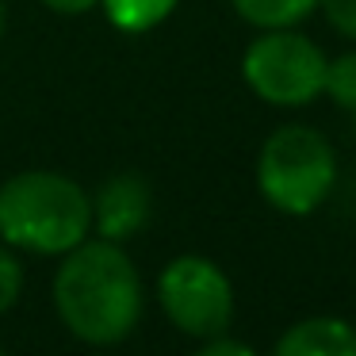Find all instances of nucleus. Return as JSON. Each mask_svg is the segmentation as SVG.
I'll return each mask as SVG.
<instances>
[{
    "mask_svg": "<svg viewBox=\"0 0 356 356\" xmlns=\"http://www.w3.org/2000/svg\"><path fill=\"white\" fill-rule=\"evenodd\" d=\"M142 276L119 241H81L62 253L54 307L65 330L85 345H119L142 318Z\"/></svg>",
    "mask_w": 356,
    "mask_h": 356,
    "instance_id": "nucleus-1",
    "label": "nucleus"
},
{
    "mask_svg": "<svg viewBox=\"0 0 356 356\" xmlns=\"http://www.w3.org/2000/svg\"><path fill=\"white\" fill-rule=\"evenodd\" d=\"M92 230V195L62 172H19L0 188L4 245L39 257H62Z\"/></svg>",
    "mask_w": 356,
    "mask_h": 356,
    "instance_id": "nucleus-2",
    "label": "nucleus"
},
{
    "mask_svg": "<svg viewBox=\"0 0 356 356\" xmlns=\"http://www.w3.org/2000/svg\"><path fill=\"white\" fill-rule=\"evenodd\" d=\"M337 184V154L314 127H280L257 157V188L284 215H310Z\"/></svg>",
    "mask_w": 356,
    "mask_h": 356,
    "instance_id": "nucleus-3",
    "label": "nucleus"
},
{
    "mask_svg": "<svg viewBox=\"0 0 356 356\" xmlns=\"http://www.w3.org/2000/svg\"><path fill=\"white\" fill-rule=\"evenodd\" d=\"M325 65L330 58L291 27L257 35L245 47L241 73L245 85L272 108H307L325 92Z\"/></svg>",
    "mask_w": 356,
    "mask_h": 356,
    "instance_id": "nucleus-4",
    "label": "nucleus"
},
{
    "mask_svg": "<svg viewBox=\"0 0 356 356\" xmlns=\"http://www.w3.org/2000/svg\"><path fill=\"white\" fill-rule=\"evenodd\" d=\"M157 302L165 318L188 337H222L234 322V287L215 261L200 253H184L165 264L157 280Z\"/></svg>",
    "mask_w": 356,
    "mask_h": 356,
    "instance_id": "nucleus-5",
    "label": "nucleus"
},
{
    "mask_svg": "<svg viewBox=\"0 0 356 356\" xmlns=\"http://www.w3.org/2000/svg\"><path fill=\"white\" fill-rule=\"evenodd\" d=\"M154 211V192L138 172H119L104 180L92 200V226L108 241H127L146 226Z\"/></svg>",
    "mask_w": 356,
    "mask_h": 356,
    "instance_id": "nucleus-6",
    "label": "nucleus"
},
{
    "mask_svg": "<svg viewBox=\"0 0 356 356\" xmlns=\"http://www.w3.org/2000/svg\"><path fill=\"white\" fill-rule=\"evenodd\" d=\"M272 356H356V330L341 318H302L276 341Z\"/></svg>",
    "mask_w": 356,
    "mask_h": 356,
    "instance_id": "nucleus-7",
    "label": "nucleus"
},
{
    "mask_svg": "<svg viewBox=\"0 0 356 356\" xmlns=\"http://www.w3.org/2000/svg\"><path fill=\"white\" fill-rule=\"evenodd\" d=\"M245 24L261 27V31H276V27H295L318 8V0H230Z\"/></svg>",
    "mask_w": 356,
    "mask_h": 356,
    "instance_id": "nucleus-8",
    "label": "nucleus"
},
{
    "mask_svg": "<svg viewBox=\"0 0 356 356\" xmlns=\"http://www.w3.org/2000/svg\"><path fill=\"white\" fill-rule=\"evenodd\" d=\"M177 4L180 0H104V12L119 31L142 35V31H154L157 24H165Z\"/></svg>",
    "mask_w": 356,
    "mask_h": 356,
    "instance_id": "nucleus-9",
    "label": "nucleus"
},
{
    "mask_svg": "<svg viewBox=\"0 0 356 356\" xmlns=\"http://www.w3.org/2000/svg\"><path fill=\"white\" fill-rule=\"evenodd\" d=\"M341 111L356 115V54H341L325 65V92Z\"/></svg>",
    "mask_w": 356,
    "mask_h": 356,
    "instance_id": "nucleus-10",
    "label": "nucleus"
},
{
    "mask_svg": "<svg viewBox=\"0 0 356 356\" xmlns=\"http://www.w3.org/2000/svg\"><path fill=\"white\" fill-rule=\"evenodd\" d=\"M24 291V268H19L12 245H0V314H8Z\"/></svg>",
    "mask_w": 356,
    "mask_h": 356,
    "instance_id": "nucleus-11",
    "label": "nucleus"
},
{
    "mask_svg": "<svg viewBox=\"0 0 356 356\" xmlns=\"http://www.w3.org/2000/svg\"><path fill=\"white\" fill-rule=\"evenodd\" d=\"M330 27H337L345 39H356V0H318Z\"/></svg>",
    "mask_w": 356,
    "mask_h": 356,
    "instance_id": "nucleus-12",
    "label": "nucleus"
},
{
    "mask_svg": "<svg viewBox=\"0 0 356 356\" xmlns=\"http://www.w3.org/2000/svg\"><path fill=\"white\" fill-rule=\"evenodd\" d=\"M195 356H257L249 345H241V341H230V337H211L207 345L200 348Z\"/></svg>",
    "mask_w": 356,
    "mask_h": 356,
    "instance_id": "nucleus-13",
    "label": "nucleus"
},
{
    "mask_svg": "<svg viewBox=\"0 0 356 356\" xmlns=\"http://www.w3.org/2000/svg\"><path fill=\"white\" fill-rule=\"evenodd\" d=\"M50 12H58V16H85L88 8H96L100 0H42Z\"/></svg>",
    "mask_w": 356,
    "mask_h": 356,
    "instance_id": "nucleus-14",
    "label": "nucleus"
},
{
    "mask_svg": "<svg viewBox=\"0 0 356 356\" xmlns=\"http://www.w3.org/2000/svg\"><path fill=\"white\" fill-rule=\"evenodd\" d=\"M4 24H8V16H4V0H0V39H4Z\"/></svg>",
    "mask_w": 356,
    "mask_h": 356,
    "instance_id": "nucleus-15",
    "label": "nucleus"
},
{
    "mask_svg": "<svg viewBox=\"0 0 356 356\" xmlns=\"http://www.w3.org/2000/svg\"><path fill=\"white\" fill-rule=\"evenodd\" d=\"M353 127H356V115H353Z\"/></svg>",
    "mask_w": 356,
    "mask_h": 356,
    "instance_id": "nucleus-16",
    "label": "nucleus"
},
{
    "mask_svg": "<svg viewBox=\"0 0 356 356\" xmlns=\"http://www.w3.org/2000/svg\"><path fill=\"white\" fill-rule=\"evenodd\" d=\"M0 356H4V348H0Z\"/></svg>",
    "mask_w": 356,
    "mask_h": 356,
    "instance_id": "nucleus-17",
    "label": "nucleus"
}]
</instances>
